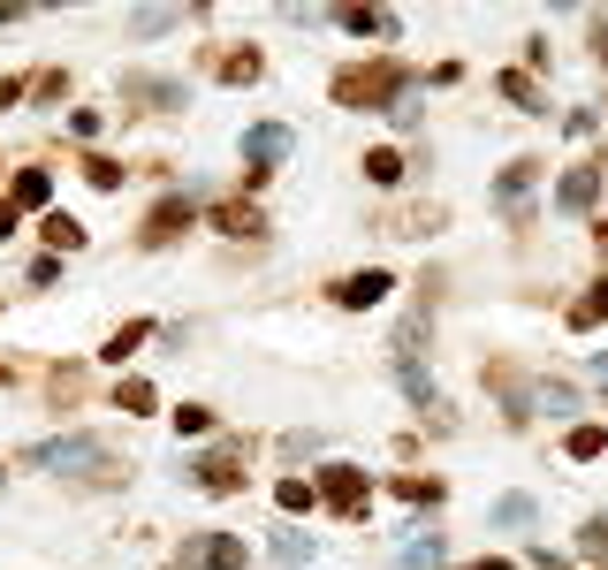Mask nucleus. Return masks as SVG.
<instances>
[{
	"mask_svg": "<svg viewBox=\"0 0 608 570\" xmlns=\"http://www.w3.org/2000/svg\"><path fill=\"white\" fill-rule=\"evenodd\" d=\"M31 464H38V472H61V479H84V487H107V479H115V464H107L100 433H61V441H38V449H31Z\"/></svg>",
	"mask_w": 608,
	"mask_h": 570,
	"instance_id": "1",
	"label": "nucleus"
},
{
	"mask_svg": "<svg viewBox=\"0 0 608 570\" xmlns=\"http://www.w3.org/2000/svg\"><path fill=\"white\" fill-rule=\"evenodd\" d=\"M404 92H411V77H396L388 61H373V69H342V77H335V100H342V107H388V115H396Z\"/></svg>",
	"mask_w": 608,
	"mask_h": 570,
	"instance_id": "2",
	"label": "nucleus"
},
{
	"mask_svg": "<svg viewBox=\"0 0 608 570\" xmlns=\"http://www.w3.org/2000/svg\"><path fill=\"white\" fill-rule=\"evenodd\" d=\"M312 487H319V502H327V510H342V517H365V502H373V479H365L358 464H327Z\"/></svg>",
	"mask_w": 608,
	"mask_h": 570,
	"instance_id": "3",
	"label": "nucleus"
},
{
	"mask_svg": "<svg viewBox=\"0 0 608 570\" xmlns=\"http://www.w3.org/2000/svg\"><path fill=\"white\" fill-rule=\"evenodd\" d=\"M244 160H252L244 190H259V183H267V175L290 160V130H282V123H252V130H244Z\"/></svg>",
	"mask_w": 608,
	"mask_h": 570,
	"instance_id": "4",
	"label": "nucleus"
},
{
	"mask_svg": "<svg viewBox=\"0 0 608 570\" xmlns=\"http://www.w3.org/2000/svg\"><path fill=\"white\" fill-rule=\"evenodd\" d=\"M190 479H198L206 495H236V487H244V441H221V449H206V456L190 464Z\"/></svg>",
	"mask_w": 608,
	"mask_h": 570,
	"instance_id": "5",
	"label": "nucleus"
},
{
	"mask_svg": "<svg viewBox=\"0 0 608 570\" xmlns=\"http://www.w3.org/2000/svg\"><path fill=\"white\" fill-rule=\"evenodd\" d=\"M252 563V548L236 540V533H198V540H183V570H244Z\"/></svg>",
	"mask_w": 608,
	"mask_h": 570,
	"instance_id": "6",
	"label": "nucleus"
},
{
	"mask_svg": "<svg viewBox=\"0 0 608 570\" xmlns=\"http://www.w3.org/2000/svg\"><path fill=\"white\" fill-rule=\"evenodd\" d=\"M388 289H396L388 267H365V275H342V282H335V304H342V312H373Z\"/></svg>",
	"mask_w": 608,
	"mask_h": 570,
	"instance_id": "7",
	"label": "nucleus"
},
{
	"mask_svg": "<svg viewBox=\"0 0 608 570\" xmlns=\"http://www.w3.org/2000/svg\"><path fill=\"white\" fill-rule=\"evenodd\" d=\"M8 206L15 213H54V175L46 167H15L8 175Z\"/></svg>",
	"mask_w": 608,
	"mask_h": 570,
	"instance_id": "8",
	"label": "nucleus"
},
{
	"mask_svg": "<svg viewBox=\"0 0 608 570\" xmlns=\"http://www.w3.org/2000/svg\"><path fill=\"white\" fill-rule=\"evenodd\" d=\"M183 229H190V198H160L145 213V229H138V244H175Z\"/></svg>",
	"mask_w": 608,
	"mask_h": 570,
	"instance_id": "9",
	"label": "nucleus"
},
{
	"mask_svg": "<svg viewBox=\"0 0 608 570\" xmlns=\"http://www.w3.org/2000/svg\"><path fill=\"white\" fill-rule=\"evenodd\" d=\"M594 198H601V167H571V175L556 183V206H563V213H594Z\"/></svg>",
	"mask_w": 608,
	"mask_h": 570,
	"instance_id": "10",
	"label": "nucleus"
},
{
	"mask_svg": "<svg viewBox=\"0 0 608 570\" xmlns=\"http://www.w3.org/2000/svg\"><path fill=\"white\" fill-rule=\"evenodd\" d=\"M38 236H46V252H54V259L84 252V221H77V213H61V206H54V213L38 221Z\"/></svg>",
	"mask_w": 608,
	"mask_h": 570,
	"instance_id": "11",
	"label": "nucleus"
},
{
	"mask_svg": "<svg viewBox=\"0 0 608 570\" xmlns=\"http://www.w3.org/2000/svg\"><path fill=\"white\" fill-rule=\"evenodd\" d=\"M396 381H404V396H411L419 411H434V419H442V396H434V373H426L419 358H404V350H396Z\"/></svg>",
	"mask_w": 608,
	"mask_h": 570,
	"instance_id": "12",
	"label": "nucleus"
},
{
	"mask_svg": "<svg viewBox=\"0 0 608 570\" xmlns=\"http://www.w3.org/2000/svg\"><path fill=\"white\" fill-rule=\"evenodd\" d=\"M342 31H358V38H396V8H342Z\"/></svg>",
	"mask_w": 608,
	"mask_h": 570,
	"instance_id": "13",
	"label": "nucleus"
},
{
	"mask_svg": "<svg viewBox=\"0 0 608 570\" xmlns=\"http://www.w3.org/2000/svg\"><path fill=\"white\" fill-rule=\"evenodd\" d=\"M213 229H221V236H259L267 221H259V206H244V198H229V206H213Z\"/></svg>",
	"mask_w": 608,
	"mask_h": 570,
	"instance_id": "14",
	"label": "nucleus"
},
{
	"mask_svg": "<svg viewBox=\"0 0 608 570\" xmlns=\"http://www.w3.org/2000/svg\"><path fill=\"white\" fill-rule=\"evenodd\" d=\"M365 183L396 190V183H404V152H396V144H373V152H365Z\"/></svg>",
	"mask_w": 608,
	"mask_h": 570,
	"instance_id": "15",
	"label": "nucleus"
},
{
	"mask_svg": "<svg viewBox=\"0 0 608 570\" xmlns=\"http://www.w3.org/2000/svg\"><path fill=\"white\" fill-rule=\"evenodd\" d=\"M442 495H449V487H442V479H426V472H404V479H396V502H411V510H434Z\"/></svg>",
	"mask_w": 608,
	"mask_h": 570,
	"instance_id": "16",
	"label": "nucleus"
},
{
	"mask_svg": "<svg viewBox=\"0 0 608 570\" xmlns=\"http://www.w3.org/2000/svg\"><path fill=\"white\" fill-rule=\"evenodd\" d=\"M152 342V319H130V327H115V335H107V350H100V358H107V365H122V358H130V350H145Z\"/></svg>",
	"mask_w": 608,
	"mask_h": 570,
	"instance_id": "17",
	"label": "nucleus"
},
{
	"mask_svg": "<svg viewBox=\"0 0 608 570\" xmlns=\"http://www.w3.org/2000/svg\"><path fill=\"white\" fill-rule=\"evenodd\" d=\"M122 92H130L138 107H183V84H160V77H130Z\"/></svg>",
	"mask_w": 608,
	"mask_h": 570,
	"instance_id": "18",
	"label": "nucleus"
},
{
	"mask_svg": "<svg viewBox=\"0 0 608 570\" xmlns=\"http://www.w3.org/2000/svg\"><path fill=\"white\" fill-rule=\"evenodd\" d=\"M115 411H130V419H152V411H160V388H152V381H122V388H115Z\"/></svg>",
	"mask_w": 608,
	"mask_h": 570,
	"instance_id": "19",
	"label": "nucleus"
},
{
	"mask_svg": "<svg viewBox=\"0 0 608 570\" xmlns=\"http://www.w3.org/2000/svg\"><path fill=\"white\" fill-rule=\"evenodd\" d=\"M259 77H267V61H259L252 46H236V54L221 61V84H259Z\"/></svg>",
	"mask_w": 608,
	"mask_h": 570,
	"instance_id": "20",
	"label": "nucleus"
},
{
	"mask_svg": "<svg viewBox=\"0 0 608 570\" xmlns=\"http://www.w3.org/2000/svg\"><path fill=\"white\" fill-rule=\"evenodd\" d=\"M487 517H494L502 533H517V525H533V495H502V502H494Z\"/></svg>",
	"mask_w": 608,
	"mask_h": 570,
	"instance_id": "21",
	"label": "nucleus"
},
{
	"mask_svg": "<svg viewBox=\"0 0 608 570\" xmlns=\"http://www.w3.org/2000/svg\"><path fill=\"white\" fill-rule=\"evenodd\" d=\"M84 183H92V190H122V167H115L107 152H84Z\"/></svg>",
	"mask_w": 608,
	"mask_h": 570,
	"instance_id": "22",
	"label": "nucleus"
},
{
	"mask_svg": "<svg viewBox=\"0 0 608 570\" xmlns=\"http://www.w3.org/2000/svg\"><path fill=\"white\" fill-rule=\"evenodd\" d=\"M175 433H183V441L213 433V411H206V404H175Z\"/></svg>",
	"mask_w": 608,
	"mask_h": 570,
	"instance_id": "23",
	"label": "nucleus"
},
{
	"mask_svg": "<svg viewBox=\"0 0 608 570\" xmlns=\"http://www.w3.org/2000/svg\"><path fill=\"white\" fill-rule=\"evenodd\" d=\"M502 100H517V107H533V115L548 107V100H540V84H533V77H517V69L502 77Z\"/></svg>",
	"mask_w": 608,
	"mask_h": 570,
	"instance_id": "24",
	"label": "nucleus"
},
{
	"mask_svg": "<svg viewBox=\"0 0 608 570\" xmlns=\"http://www.w3.org/2000/svg\"><path fill=\"white\" fill-rule=\"evenodd\" d=\"M563 449L586 464V456H601V449H608V427H571V441H563Z\"/></svg>",
	"mask_w": 608,
	"mask_h": 570,
	"instance_id": "25",
	"label": "nucleus"
},
{
	"mask_svg": "<svg viewBox=\"0 0 608 570\" xmlns=\"http://www.w3.org/2000/svg\"><path fill=\"white\" fill-rule=\"evenodd\" d=\"M274 563H282V570L312 563V540H304V533H282V540H274Z\"/></svg>",
	"mask_w": 608,
	"mask_h": 570,
	"instance_id": "26",
	"label": "nucleus"
},
{
	"mask_svg": "<svg viewBox=\"0 0 608 570\" xmlns=\"http://www.w3.org/2000/svg\"><path fill=\"white\" fill-rule=\"evenodd\" d=\"M396 570H442V540H411V548H404V563Z\"/></svg>",
	"mask_w": 608,
	"mask_h": 570,
	"instance_id": "27",
	"label": "nucleus"
},
{
	"mask_svg": "<svg viewBox=\"0 0 608 570\" xmlns=\"http://www.w3.org/2000/svg\"><path fill=\"white\" fill-rule=\"evenodd\" d=\"M594 319H608V282H594L586 289V304L571 312V327H594Z\"/></svg>",
	"mask_w": 608,
	"mask_h": 570,
	"instance_id": "28",
	"label": "nucleus"
},
{
	"mask_svg": "<svg viewBox=\"0 0 608 570\" xmlns=\"http://www.w3.org/2000/svg\"><path fill=\"white\" fill-rule=\"evenodd\" d=\"M533 175H540V160H517V167H510V175H502V206H517V198H525V183H533Z\"/></svg>",
	"mask_w": 608,
	"mask_h": 570,
	"instance_id": "29",
	"label": "nucleus"
},
{
	"mask_svg": "<svg viewBox=\"0 0 608 570\" xmlns=\"http://www.w3.org/2000/svg\"><path fill=\"white\" fill-rule=\"evenodd\" d=\"M312 502H319V487H312V479H282V510H290V517L312 510Z\"/></svg>",
	"mask_w": 608,
	"mask_h": 570,
	"instance_id": "30",
	"label": "nucleus"
},
{
	"mask_svg": "<svg viewBox=\"0 0 608 570\" xmlns=\"http://www.w3.org/2000/svg\"><path fill=\"white\" fill-rule=\"evenodd\" d=\"M578 548H586V556H608V510H601V517H586V533H578Z\"/></svg>",
	"mask_w": 608,
	"mask_h": 570,
	"instance_id": "31",
	"label": "nucleus"
},
{
	"mask_svg": "<svg viewBox=\"0 0 608 570\" xmlns=\"http://www.w3.org/2000/svg\"><path fill=\"white\" fill-rule=\"evenodd\" d=\"M571 404H578V396H571L563 381H548V388H540V411H556V419H571Z\"/></svg>",
	"mask_w": 608,
	"mask_h": 570,
	"instance_id": "32",
	"label": "nucleus"
},
{
	"mask_svg": "<svg viewBox=\"0 0 608 570\" xmlns=\"http://www.w3.org/2000/svg\"><path fill=\"white\" fill-rule=\"evenodd\" d=\"M69 138L92 144V138H100V115H92V107H77V115H69Z\"/></svg>",
	"mask_w": 608,
	"mask_h": 570,
	"instance_id": "33",
	"label": "nucleus"
},
{
	"mask_svg": "<svg viewBox=\"0 0 608 570\" xmlns=\"http://www.w3.org/2000/svg\"><path fill=\"white\" fill-rule=\"evenodd\" d=\"M61 282V259H54V252H46V259H31V289H54Z\"/></svg>",
	"mask_w": 608,
	"mask_h": 570,
	"instance_id": "34",
	"label": "nucleus"
},
{
	"mask_svg": "<svg viewBox=\"0 0 608 570\" xmlns=\"http://www.w3.org/2000/svg\"><path fill=\"white\" fill-rule=\"evenodd\" d=\"M23 92H31V84H15V77H0V107H15Z\"/></svg>",
	"mask_w": 608,
	"mask_h": 570,
	"instance_id": "35",
	"label": "nucleus"
},
{
	"mask_svg": "<svg viewBox=\"0 0 608 570\" xmlns=\"http://www.w3.org/2000/svg\"><path fill=\"white\" fill-rule=\"evenodd\" d=\"M0 236H15V206L8 198H0Z\"/></svg>",
	"mask_w": 608,
	"mask_h": 570,
	"instance_id": "36",
	"label": "nucleus"
},
{
	"mask_svg": "<svg viewBox=\"0 0 608 570\" xmlns=\"http://www.w3.org/2000/svg\"><path fill=\"white\" fill-rule=\"evenodd\" d=\"M594 381H601V396H608V358H594Z\"/></svg>",
	"mask_w": 608,
	"mask_h": 570,
	"instance_id": "37",
	"label": "nucleus"
},
{
	"mask_svg": "<svg viewBox=\"0 0 608 570\" xmlns=\"http://www.w3.org/2000/svg\"><path fill=\"white\" fill-rule=\"evenodd\" d=\"M471 570H510V563H502V556H487V563H471Z\"/></svg>",
	"mask_w": 608,
	"mask_h": 570,
	"instance_id": "38",
	"label": "nucleus"
},
{
	"mask_svg": "<svg viewBox=\"0 0 608 570\" xmlns=\"http://www.w3.org/2000/svg\"><path fill=\"white\" fill-rule=\"evenodd\" d=\"M601 61H608V23H601Z\"/></svg>",
	"mask_w": 608,
	"mask_h": 570,
	"instance_id": "39",
	"label": "nucleus"
},
{
	"mask_svg": "<svg viewBox=\"0 0 608 570\" xmlns=\"http://www.w3.org/2000/svg\"><path fill=\"white\" fill-rule=\"evenodd\" d=\"M0 381H15V373H8V358H0Z\"/></svg>",
	"mask_w": 608,
	"mask_h": 570,
	"instance_id": "40",
	"label": "nucleus"
},
{
	"mask_svg": "<svg viewBox=\"0 0 608 570\" xmlns=\"http://www.w3.org/2000/svg\"><path fill=\"white\" fill-rule=\"evenodd\" d=\"M175 570H183V563H175Z\"/></svg>",
	"mask_w": 608,
	"mask_h": 570,
	"instance_id": "41",
	"label": "nucleus"
}]
</instances>
